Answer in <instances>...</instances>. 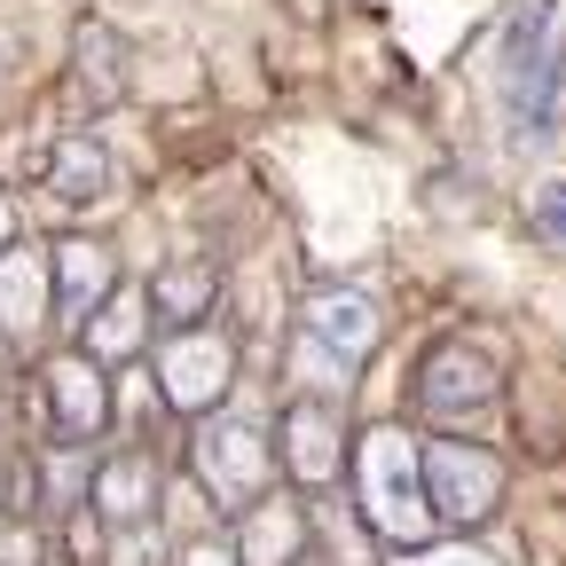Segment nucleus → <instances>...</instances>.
<instances>
[{
  "mask_svg": "<svg viewBox=\"0 0 566 566\" xmlns=\"http://www.w3.org/2000/svg\"><path fill=\"white\" fill-rule=\"evenodd\" d=\"M495 87L520 126V142H543L566 118V17L558 0H520L495 40Z\"/></svg>",
  "mask_w": 566,
  "mask_h": 566,
  "instance_id": "obj_1",
  "label": "nucleus"
},
{
  "mask_svg": "<svg viewBox=\"0 0 566 566\" xmlns=\"http://www.w3.org/2000/svg\"><path fill=\"white\" fill-rule=\"evenodd\" d=\"M354 488H363V512L378 535L394 543H424V527H433V495H424V449H409V433H394V424H378V433L354 449Z\"/></svg>",
  "mask_w": 566,
  "mask_h": 566,
  "instance_id": "obj_2",
  "label": "nucleus"
},
{
  "mask_svg": "<svg viewBox=\"0 0 566 566\" xmlns=\"http://www.w3.org/2000/svg\"><path fill=\"white\" fill-rule=\"evenodd\" d=\"M495 488H504V472H495L488 449H472V441H433V449H424V495H433V512L449 527L488 520L495 512Z\"/></svg>",
  "mask_w": 566,
  "mask_h": 566,
  "instance_id": "obj_3",
  "label": "nucleus"
},
{
  "mask_svg": "<svg viewBox=\"0 0 566 566\" xmlns=\"http://www.w3.org/2000/svg\"><path fill=\"white\" fill-rule=\"evenodd\" d=\"M495 386H504L495 354H480L464 338H441L424 354V370H417V394H424L433 417H480V409H495Z\"/></svg>",
  "mask_w": 566,
  "mask_h": 566,
  "instance_id": "obj_4",
  "label": "nucleus"
},
{
  "mask_svg": "<svg viewBox=\"0 0 566 566\" xmlns=\"http://www.w3.org/2000/svg\"><path fill=\"white\" fill-rule=\"evenodd\" d=\"M197 472L212 480V495H229V504H244V495L268 488V441L252 417H212L197 433Z\"/></svg>",
  "mask_w": 566,
  "mask_h": 566,
  "instance_id": "obj_5",
  "label": "nucleus"
},
{
  "mask_svg": "<svg viewBox=\"0 0 566 566\" xmlns=\"http://www.w3.org/2000/svg\"><path fill=\"white\" fill-rule=\"evenodd\" d=\"M307 338H323L338 363H363L378 346V300L363 283H323V292H307Z\"/></svg>",
  "mask_w": 566,
  "mask_h": 566,
  "instance_id": "obj_6",
  "label": "nucleus"
},
{
  "mask_svg": "<svg viewBox=\"0 0 566 566\" xmlns=\"http://www.w3.org/2000/svg\"><path fill=\"white\" fill-rule=\"evenodd\" d=\"M158 386H166L174 409H212L229 394V346L205 338V331H181L166 346V363H158Z\"/></svg>",
  "mask_w": 566,
  "mask_h": 566,
  "instance_id": "obj_7",
  "label": "nucleus"
},
{
  "mask_svg": "<svg viewBox=\"0 0 566 566\" xmlns=\"http://www.w3.org/2000/svg\"><path fill=\"white\" fill-rule=\"evenodd\" d=\"M48 417L63 441H87L103 424V378L87 354H63V363H48Z\"/></svg>",
  "mask_w": 566,
  "mask_h": 566,
  "instance_id": "obj_8",
  "label": "nucleus"
},
{
  "mask_svg": "<svg viewBox=\"0 0 566 566\" xmlns=\"http://www.w3.org/2000/svg\"><path fill=\"white\" fill-rule=\"evenodd\" d=\"M103 300H111V252L103 244H55V307H63V323H95Z\"/></svg>",
  "mask_w": 566,
  "mask_h": 566,
  "instance_id": "obj_9",
  "label": "nucleus"
},
{
  "mask_svg": "<svg viewBox=\"0 0 566 566\" xmlns=\"http://www.w3.org/2000/svg\"><path fill=\"white\" fill-rule=\"evenodd\" d=\"M103 189H111V150L95 134H71L48 150V197L55 205H103Z\"/></svg>",
  "mask_w": 566,
  "mask_h": 566,
  "instance_id": "obj_10",
  "label": "nucleus"
},
{
  "mask_svg": "<svg viewBox=\"0 0 566 566\" xmlns=\"http://www.w3.org/2000/svg\"><path fill=\"white\" fill-rule=\"evenodd\" d=\"M283 457H292V472L307 488H323L338 472V417H331V401H300L292 417H283Z\"/></svg>",
  "mask_w": 566,
  "mask_h": 566,
  "instance_id": "obj_11",
  "label": "nucleus"
},
{
  "mask_svg": "<svg viewBox=\"0 0 566 566\" xmlns=\"http://www.w3.org/2000/svg\"><path fill=\"white\" fill-rule=\"evenodd\" d=\"M40 283H48V260L40 252H0V331H32L40 323Z\"/></svg>",
  "mask_w": 566,
  "mask_h": 566,
  "instance_id": "obj_12",
  "label": "nucleus"
},
{
  "mask_svg": "<svg viewBox=\"0 0 566 566\" xmlns=\"http://www.w3.org/2000/svg\"><path fill=\"white\" fill-rule=\"evenodd\" d=\"M150 307H158V323H174V331H189V323H205V307H212V268H166L158 283H150Z\"/></svg>",
  "mask_w": 566,
  "mask_h": 566,
  "instance_id": "obj_13",
  "label": "nucleus"
},
{
  "mask_svg": "<svg viewBox=\"0 0 566 566\" xmlns=\"http://www.w3.org/2000/svg\"><path fill=\"white\" fill-rule=\"evenodd\" d=\"M95 504H103V520H111V527H142V520H150V464H142V457L103 464Z\"/></svg>",
  "mask_w": 566,
  "mask_h": 566,
  "instance_id": "obj_14",
  "label": "nucleus"
},
{
  "mask_svg": "<svg viewBox=\"0 0 566 566\" xmlns=\"http://www.w3.org/2000/svg\"><path fill=\"white\" fill-rule=\"evenodd\" d=\"M87 346H95V354H134V346H142V300H134V292H118L111 307H95Z\"/></svg>",
  "mask_w": 566,
  "mask_h": 566,
  "instance_id": "obj_15",
  "label": "nucleus"
},
{
  "mask_svg": "<svg viewBox=\"0 0 566 566\" xmlns=\"http://www.w3.org/2000/svg\"><path fill=\"white\" fill-rule=\"evenodd\" d=\"M527 221H535V237L566 260V181H543V189H535V212H527Z\"/></svg>",
  "mask_w": 566,
  "mask_h": 566,
  "instance_id": "obj_16",
  "label": "nucleus"
},
{
  "mask_svg": "<svg viewBox=\"0 0 566 566\" xmlns=\"http://www.w3.org/2000/svg\"><path fill=\"white\" fill-rule=\"evenodd\" d=\"M0 566H40V543L24 527H9V535H0Z\"/></svg>",
  "mask_w": 566,
  "mask_h": 566,
  "instance_id": "obj_17",
  "label": "nucleus"
},
{
  "mask_svg": "<svg viewBox=\"0 0 566 566\" xmlns=\"http://www.w3.org/2000/svg\"><path fill=\"white\" fill-rule=\"evenodd\" d=\"M417 566H495V558H488V551H464V543H457V551H433V558H417Z\"/></svg>",
  "mask_w": 566,
  "mask_h": 566,
  "instance_id": "obj_18",
  "label": "nucleus"
},
{
  "mask_svg": "<svg viewBox=\"0 0 566 566\" xmlns=\"http://www.w3.org/2000/svg\"><path fill=\"white\" fill-rule=\"evenodd\" d=\"M181 566H237V558H229V551H221V543H197V551H189V558H181Z\"/></svg>",
  "mask_w": 566,
  "mask_h": 566,
  "instance_id": "obj_19",
  "label": "nucleus"
},
{
  "mask_svg": "<svg viewBox=\"0 0 566 566\" xmlns=\"http://www.w3.org/2000/svg\"><path fill=\"white\" fill-rule=\"evenodd\" d=\"M0 252H17V212H9V197H0Z\"/></svg>",
  "mask_w": 566,
  "mask_h": 566,
  "instance_id": "obj_20",
  "label": "nucleus"
}]
</instances>
